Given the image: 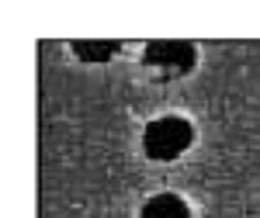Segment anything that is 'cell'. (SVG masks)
<instances>
[{
	"label": "cell",
	"mask_w": 260,
	"mask_h": 218,
	"mask_svg": "<svg viewBox=\"0 0 260 218\" xmlns=\"http://www.w3.org/2000/svg\"><path fill=\"white\" fill-rule=\"evenodd\" d=\"M194 139V128L191 121L180 118V115H163V118L149 121L146 132H142V149L146 156L156 159V163H167V159H177Z\"/></svg>",
	"instance_id": "obj_1"
},
{
	"label": "cell",
	"mask_w": 260,
	"mask_h": 218,
	"mask_svg": "<svg viewBox=\"0 0 260 218\" xmlns=\"http://www.w3.org/2000/svg\"><path fill=\"white\" fill-rule=\"evenodd\" d=\"M146 59L170 69V73H187L194 66V45L191 42H153Z\"/></svg>",
	"instance_id": "obj_2"
},
{
	"label": "cell",
	"mask_w": 260,
	"mask_h": 218,
	"mask_svg": "<svg viewBox=\"0 0 260 218\" xmlns=\"http://www.w3.org/2000/svg\"><path fill=\"white\" fill-rule=\"evenodd\" d=\"M139 218H191V208L180 194H153L139 208Z\"/></svg>",
	"instance_id": "obj_3"
}]
</instances>
